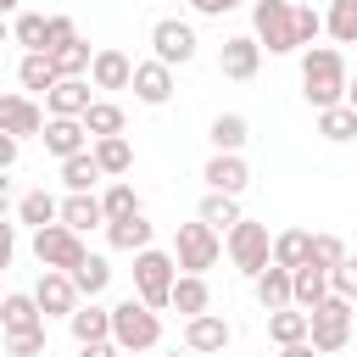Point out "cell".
<instances>
[{"instance_id":"6da1fadb","label":"cell","mask_w":357,"mask_h":357,"mask_svg":"<svg viewBox=\"0 0 357 357\" xmlns=\"http://www.w3.org/2000/svg\"><path fill=\"white\" fill-rule=\"evenodd\" d=\"M346 84H351V73H346V56L335 45H307L301 50V95H307L312 112L340 106L346 100Z\"/></svg>"},{"instance_id":"7a4b0ae2","label":"cell","mask_w":357,"mask_h":357,"mask_svg":"<svg viewBox=\"0 0 357 357\" xmlns=\"http://www.w3.org/2000/svg\"><path fill=\"white\" fill-rule=\"evenodd\" d=\"M112 340L123 346V357H139V351L162 346V318H156V307H145L139 296H123V301L112 307Z\"/></svg>"},{"instance_id":"3957f363","label":"cell","mask_w":357,"mask_h":357,"mask_svg":"<svg viewBox=\"0 0 357 357\" xmlns=\"http://www.w3.org/2000/svg\"><path fill=\"white\" fill-rule=\"evenodd\" d=\"M351 307H357V301H346V296H335V290H329V296L307 312V318H312L307 340H312V351H318V357H329V351H340V346L351 340V324H357V312H351Z\"/></svg>"},{"instance_id":"277c9868","label":"cell","mask_w":357,"mask_h":357,"mask_svg":"<svg viewBox=\"0 0 357 357\" xmlns=\"http://www.w3.org/2000/svg\"><path fill=\"white\" fill-rule=\"evenodd\" d=\"M173 279H178L173 251H156V245L134 251V296H139L145 307H167V301H173Z\"/></svg>"},{"instance_id":"5b68a950","label":"cell","mask_w":357,"mask_h":357,"mask_svg":"<svg viewBox=\"0 0 357 357\" xmlns=\"http://www.w3.org/2000/svg\"><path fill=\"white\" fill-rule=\"evenodd\" d=\"M251 28H257V45H262L268 56L301 50V39H296V6H290V0H257V6H251Z\"/></svg>"},{"instance_id":"8992f818","label":"cell","mask_w":357,"mask_h":357,"mask_svg":"<svg viewBox=\"0 0 357 357\" xmlns=\"http://www.w3.org/2000/svg\"><path fill=\"white\" fill-rule=\"evenodd\" d=\"M218 257H223V234L212 229V223H178V234H173V262H178V273H206V268H218Z\"/></svg>"},{"instance_id":"52a82bcc","label":"cell","mask_w":357,"mask_h":357,"mask_svg":"<svg viewBox=\"0 0 357 357\" xmlns=\"http://www.w3.org/2000/svg\"><path fill=\"white\" fill-rule=\"evenodd\" d=\"M223 251H229V262H234L245 279H257V273L268 268V257H273V234H268V223L240 218V223L223 234Z\"/></svg>"},{"instance_id":"ba28073f","label":"cell","mask_w":357,"mask_h":357,"mask_svg":"<svg viewBox=\"0 0 357 357\" xmlns=\"http://www.w3.org/2000/svg\"><path fill=\"white\" fill-rule=\"evenodd\" d=\"M84 234L78 229H67L61 218L56 223H45V229H33V262L39 268H61V273H73L78 262H84Z\"/></svg>"},{"instance_id":"9c48e42d","label":"cell","mask_w":357,"mask_h":357,"mask_svg":"<svg viewBox=\"0 0 357 357\" xmlns=\"http://www.w3.org/2000/svg\"><path fill=\"white\" fill-rule=\"evenodd\" d=\"M195 50H201L195 22H184V17H156V22H151V56H156V61L184 67V61H195Z\"/></svg>"},{"instance_id":"30bf717a","label":"cell","mask_w":357,"mask_h":357,"mask_svg":"<svg viewBox=\"0 0 357 357\" xmlns=\"http://www.w3.org/2000/svg\"><path fill=\"white\" fill-rule=\"evenodd\" d=\"M257 67H262V45H257V33H229L223 50H218V73L234 78V84H245V78H257Z\"/></svg>"},{"instance_id":"8fae6325","label":"cell","mask_w":357,"mask_h":357,"mask_svg":"<svg viewBox=\"0 0 357 357\" xmlns=\"http://www.w3.org/2000/svg\"><path fill=\"white\" fill-rule=\"evenodd\" d=\"M33 301H39V312H45V318H73V307H78V284H73V273L45 268V273H39V284H33Z\"/></svg>"},{"instance_id":"7c38bea8","label":"cell","mask_w":357,"mask_h":357,"mask_svg":"<svg viewBox=\"0 0 357 357\" xmlns=\"http://www.w3.org/2000/svg\"><path fill=\"white\" fill-rule=\"evenodd\" d=\"M234 340V329H229V318L223 312H195V318H184V346L195 351V357H212V351H223Z\"/></svg>"},{"instance_id":"4fadbf2b","label":"cell","mask_w":357,"mask_h":357,"mask_svg":"<svg viewBox=\"0 0 357 357\" xmlns=\"http://www.w3.org/2000/svg\"><path fill=\"white\" fill-rule=\"evenodd\" d=\"M128 89H134L139 106H167V100H173V67L156 61V56H151V61H134V84H128Z\"/></svg>"},{"instance_id":"5bb4252c","label":"cell","mask_w":357,"mask_h":357,"mask_svg":"<svg viewBox=\"0 0 357 357\" xmlns=\"http://www.w3.org/2000/svg\"><path fill=\"white\" fill-rule=\"evenodd\" d=\"M201 178H206V190L240 195V190L251 184V167H245V156H240V151H212V156H206V167H201Z\"/></svg>"},{"instance_id":"9a60e30c","label":"cell","mask_w":357,"mask_h":357,"mask_svg":"<svg viewBox=\"0 0 357 357\" xmlns=\"http://www.w3.org/2000/svg\"><path fill=\"white\" fill-rule=\"evenodd\" d=\"M45 151L56 156V162H67V156H78V151H89V128H84V117H45Z\"/></svg>"},{"instance_id":"2e32d148","label":"cell","mask_w":357,"mask_h":357,"mask_svg":"<svg viewBox=\"0 0 357 357\" xmlns=\"http://www.w3.org/2000/svg\"><path fill=\"white\" fill-rule=\"evenodd\" d=\"M0 134H17V139L45 134V106H33L28 95H0Z\"/></svg>"},{"instance_id":"e0dca14e","label":"cell","mask_w":357,"mask_h":357,"mask_svg":"<svg viewBox=\"0 0 357 357\" xmlns=\"http://www.w3.org/2000/svg\"><path fill=\"white\" fill-rule=\"evenodd\" d=\"M89 78H56L45 89V117H84L89 112Z\"/></svg>"},{"instance_id":"ac0fdd59","label":"cell","mask_w":357,"mask_h":357,"mask_svg":"<svg viewBox=\"0 0 357 357\" xmlns=\"http://www.w3.org/2000/svg\"><path fill=\"white\" fill-rule=\"evenodd\" d=\"M89 84H95V89H128V84H134V61H128L117 45H100L95 61H89Z\"/></svg>"},{"instance_id":"d6986e66","label":"cell","mask_w":357,"mask_h":357,"mask_svg":"<svg viewBox=\"0 0 357 357\" xmlns=\"http://www.w3.org/2000/svg\"><path fill=\"white\" fill-rule=\"evenodd\" d=\"M61 223L78 229V234L106 229V206H100V195H95V190H67V201H61Z\"/></svg>"},{"instance_id":"ffe728a7","label":"cell","mask_w":357,"mask_h":357,"mask_svg":"<svg viewBox=\"0 0 357 357\" xmlns=\"http://www.w3.org/2000/svg\"><path fill=\"white\" fill-rule=\"evenodd\" d=\"M324 296H329V268H318L312 257H307L301 268H290V301H296L301 312H312Z\"/></svg>"},{"instance_id":"44dd1931","label":"cell","mask_w":357,"mask_h":357,"mask_svg":"<svg viewBox=\"0 0 357 357\" xmlns=\"http://www.w3.org/2000/svg\"><path fill=\"white\" fill-rule=\"evenodd\" d=\"M67 329H73L78 346H84V340H112V307H100V301H78L73 318H67Z\"/></svg>"},{"instance_id":"7402d4cb","label":"cell","mask_w":357,"mask_h":357,"mask_svg":"<svg viewBox=\"0 0 357 357\" xmlns=\"http://www.w3.org/2000/svg\"><path fill=\"white\" fill-rule=\"evenodd\" d=\"M106 240H112V251H145L151 240H156V229H151V218L145 212H134V218H117V223H106Z\"/></svg>"},{"instance_id":"603a6c76","label":"cell","mask_w":357,"mask_h":357,"mask_svg":"<svg viewBox=\"0 0 357 357\" xmlns=\"http://www.w3.org/2000/svg\"><path fill=\"white\" fill-rule=\"evenodd\" d=\"M178 318H195V312H206L212 307V290H206V273H178L173 279V301H167Z\"/></svg>"},{"instance_id":"cb8c5ba5","label":"cell","mask_w":357,"mask_h":357,"mask_svg":"<svg viewBox=\"0 0 357 357\" xmlns=\"http://www.w3.org/2000/svg\"><path fill=\"white\" fill-rule=\"evenodd\" d=\"M251 284H257V301H262V312H279V307H296V301H290V268H279V262H268V268H262V273H257Z\"/></svg>"},{"instance_id":"d4e9b609","label":"cell","mask_w":357,"mask_h":357,"mask_svg":"<svg viewBox=\"0 0 357 357\" xmlns=\"http://www.w3.org/2000/svg\"><path fill=\"white\" fill-rule=\"evenodd\" d=\"M195 218H201V223H212L218 234H229V229L240 223V195H223V190H206V195H201V206H195Z\"/></svg>"},{"instance_id":"484cf974","label":"cell","mask_w":357,"mask_h":357,"mask_svg":"<svg viewBox=\"0 0 357 357\" xmlns=\"http://www.w3.org/2000/svg\"><path fill=\"white\" fill-rule=\"evenodd\" d=\"M33 324H45L33 290H11V296H0V329H33Z\"/></svg>"},{"instance_id":"4316f807","label":"cell","mask_w":357,"mask_h":357,"mask_svg":"<svg viewBox=\"0 0 357 357\" xmlns=\"http://www.w3.org/2000/svg\"><path fill=\"white\" fill-rule=\"evenodd\" d=\"M206 139H212V151H245L251 123H245L240 112H218V117H212V128H206Z\"/></svg>"},{"instance_id":"83f0119b","label":"cell","mask_w":357,"mask_h":357,"mask_svg":"<svg viewBox=\"0 0 357 357\" xmlns=\"http://www.w3.org/2000/svg\"><path fill=\"white\" fill-rule=\"evenodd\" d=\"M89 151H95V162H100V173H106V178H123V173L134 167V145H128L123 134H106V139H95Z\"/></svg>"},{"instance_id":"f1b7e54d","label":"cell","mask_w":357,"mask_h":357,"mask_svg":"<svg viewBox=\"0 0 357 357\" xmlns=\"http://www.w3.org/2000/svg\"><path fill=\"white\" fill-rule=\"evenodd\" d=\"M307 329H312V318H307L301 307L268 312V340H273V346H296V340H307Z\"/></svg>"},{"instance_id":"f546056e","label":"cell","mask_w":357,"mask_h":357,"mask_svg":"<svg viewBox=\"0 0 357 357\" xmlns=\"http://www.w3.org/2000/svg\"><path fill=\"white\" fill-rule=\"evenodd\" d=\"M56 78H61V73H56V61H50L45 50H22V61H17V84H22V89H39V95H45Z\"/></svg>"},{"instance_id":"4dcf8cb0","label":"cell","mask_w":357,"mask_h":357,"mask_svg":"<svg viewBox=\"0 0 357 357\" xmlns=\"http://www.w3.org/2000/svg\"><path fill=\"white\" fill-rule=\"evenodd\" d=\"M84 128H89V139H106V134H123V128H128V117H123V106H117V100H89Z\"/></svg>"},{"instance_id":"1f68e13d","label":"cell","mask_w":357,"mask_h":357,"mask_svg":"<svg viewBox=\"0 0 357 357\" xmlns=\"http://www.w3.org/2000/svg\"><path fill=\"white\" fill-rule=\"evenodd\" d=\"M17 218H22L28 229H45V223H56V218H61V201H56L50 190H28V195L17 201Z\"/></svg>"},{"instance_id":"d6a6232c","label":"cell","mask_w":357,"mask_h":357,"mask_svg":"<svg viewBox=\"0 0 357 357\" xmlns=\"http://www.w3.org/2000/svg\"><path fill=\"white\" fill-rule=\"evenodd\" d=\"M312 257V234L307 229H284V234H273V257L268 262H279V268H301Z\"/></svg>"},{"instance_id":"836d02e7","label":"cell","mask_w":357,"mask_h":357,"mask_svg":"<svg viewBox=\"0 0 357 357\" xmlns=\"http://www.w3.org/2000/svg\"><path fill=\"white\" fill-rule=\"evenodd\" d=\"M73 284H78V296H89V301H95V296L112 284V262H106V257H95V251H84V262L73 268Z\"/></svg>"},{"instance_id":"e575fe53","label":"cell","mask_w":357,"mask_h":357,"mask_svg":"<svg viewBox=\"0 0 357 357\" xmlns=\"http://www.w3.org/2000/svg\"><path fill=\"white\" fill-rule=\"evenodd\" d=\"M318 134L329 139V145H346V139H357V112L340 100V106H324L318 112Z\"/></svg>"},{"instance_id":"d590c367","label":"cell","mask_w":357,"mask_h":357,"mask_svg":"<svg viewBox=\"0 0 357 357\" xmlns=\"http://www.w3.org/2000/svg\"><path fill=\"white\" fill-rule=\"evenodd\" d=\"M324 33H329L335 45H357V0H329Z\"/></svg>"},{"instance_id":"8d00e7d4","label":"cell","mask_w":357,"mask_h":357,"mask_svg":"<svg viewBox=\"0 0 357 357\" xmlns=\"http://www.w3.org/2000/svg\"><path fill=\"white\" fill-rule=\"evenodd\" d=\"M106 173H100V162H95V151H78V156H67L61 162V184L67 190H95Z\"/></svg>"},{"instance_id":"74e56055","label":"cell","mask_w":357,"mask_h":357,"mask_svg":"<svg viewBox=\"0 0 357 357\" xmlns=\"http://www.w3.org/2000/svg\"><path fill=\"white\" fill-rule=\"evenodd\" d=\"M50 61H56V73H61V78H84V73H89V61H95V50H89V39L78 33L73 45L50 50Z\"/></svg>"},{"instance_id":"f35d334b","label":"cell","mask_w":357,"mask_h":357,"mask_svg":"<svg viewBox=\"0 0 357 357\" xmlns=\"http://www.w3.org/2000/svg\"><path fill=\"white\" fill-rule=\"evenodd\" d=\"M100 206H106V223H117V218H134V212H139V195H134V184L112 178L106 195H100Z\"/></svg>"},{"instance_id":"ab89813d","label":"cell","mask_w":357,"mask_h":357,"mask_svg":"<svg viewBox=\"0 0 357 357\" xmlns=\"http://www.w3.org/2000/svg\"><path fill=\"white\" fill-rule=\"evenodd\" d=\"M45 33H50V17H39V11H22V17L11 22V39H17L22 50H45Z\"/></svg>"},{"instance_id":"60d3db41","label":"cell","mask_w":357,"mask_h":357,"mask_svg":"<svg viewBox=\"0 0 357 357\" xmlns=\"http://www.w3.org/2000/svg\"><path fill=\"white\" fill-rule=\"evenodd\" d=\"M45 351V324L33 329H6V357H39Z\"/></svg>"},{"instance_id":"b9f144b4","label":"cell","mask_w":357,"mask_h":357,"mask_svg":"<svg viewBox=\"0 0 357 357\" xmlns=\"http://www.w3.org/2000/svg\"><path fill=\"white\" fill-rule=\"evenodd\" d=\"M329 290H335V296H346V301H357V257H351V251L329 268Z\"/></svg>"},{"instance_id":"7bdbcfd3","label":"cell","mask_w":357,"mask_h":357,"mask_svg":"<svg viewBox=\"0 0 357 357\" xmlns=\"http://www.w3.org/2000/svg\"><path fill=\"white\" fill-rule=\"evenodd\" d=\"M340 257H346V240L340 234H312V262L318 268H335Z\"/></svg>"},{"instance_id":"ee69618b","label":"cell","mask_w":357,"mask_h":357,"mask_svg":"<svg viewBox=\"0 0 357 357\" xmlns=\"http://www.w3.org/2000/svg\"><path fill=\"white\" fill-rule=\"evenodd\" d=\"M318 33H324V11H312V6H296V39H301V50H307Z\"/></svg>"},{"instance_id":"f6af8a7d","label":"cell","mask_w":357,"mask_h":357,"mask_svg":"<svg viewBox=\"0 0 357 357\" xmlns=\"http://www.w3.org/2000/svg\"><path fill=\"white\" fill-rule=\"evenodd\" d=\"M73 39H78V22L56 11V17H50V33H45V56H50V50H61V45H73Z\"/></svg>"},{"instance_id":"bcb514c9","label":"cell","mask_w":357,"mask_h":357,"mask_svg":"<svg viewBox=\"0 0 357 357\" xmlns=\"http://www.w3.org/2000/svg\"><path fill=\"white\" fill-rule=\"evenodd\" d=\"M11 257H17V223H6V218H0V273L11 268Z\"/></svg>"},{"instance_id":"7dc6e473","label":"cell","mask_w":357,"mask_h":357,"mask_svg":"<svg viewBox=\"0 0 357 357\" xmlns=\"http://www.w3.org/2000/svg\"><path fill=\"white\" fill-rule=\"evenodd\" d=\"M17 156H22V139H17V134H0V173H11Z\"/></svg>"},{"instance_id":"c3c4849f","label":"cell","mask_w":357,"mask_h":357,"mask_svg":"<svg viewBox=\"0 0 357 357\" xmlns=\"http://www.w3.org/2000/svg\"><path fill=\"white\" fill-rule=\"evenodd\" d=\"M234 6H240V0H190V11H195V17H229Z\"/></svg>"},{"instance_id":"681fc988","label":"cell","mask_w":357,"mask_h":357,"mask_svg":"<svg viewBox=\"0 0 357 357\" xmlns=\"http://www.w3.org/2000/svg\"><path fill=\"white\" fill-rule=\"evenodd\" d=\"M78 357H123V346H117V340H84Z\"/></svg>"},{"instance_id":"f907efd6","label":"cell","mask_w":357,"mask_h":357,"mask_svg":"<svg viewBox=\"0 0 357 357\" xmlns=\"http://www.w3.org/2000/svg\"><path fill=\"white\" fill-rule=\"evenodd\" d=\"M279 357H318L312 340H296V346H279Z\"/></svg>"},{"instance_id":"816d5d0a","label":"cell","mask_w":357,"mask_h":357,"mask_svg":"<svg viewBox=\"0 0 357 357\" xmlns=\"http://www.w3.org/2000/svg\"><path fill=\"white\" fill-rule=\"evenodd\" d=\"M6 206H11V178L0 173V218H6Z\"/></svg>"},{"instance_id":"f5cc1de1","label":"cell","mask_w":357,"mask_h":357,"mask_svg":"<svg viewBox=\"0 0 357 357\" xmlns=\"http://www.w3.org/2000/svg\"><path fill=\"white\" fill-rule=\"evenodd\" d=\"M346 106H351V112H357V78H351V84H346Z\"/></svg>"},{"instance_id":"db71d44e","label":"cell","mask_w":357,"mask_h":357,"mask_svg":"<svg viewBox=\"0 0 357 357\" xmlns=\"http://www.w3.org/2000/svg\"><path fill=\"white\" fill-rule=\"evenodd\" d=\"M17 6H22V0H0V17H11V11H17Z\"/></svg>"},{"instance_id":"11a10c76","label":"cell","mask_w":357,"mask_h":357,"mask_svg":"<svg viewBox=\"0 0 357 357\" xmlns=\"http://www.w3.org/2000/svg\"><path fill=\"white\" fill-rule=\"evenodd\" d=\"M6 39H11V22H6V17H0V45H6Z\"/></svg>"},{"instance_id":"9f6ffc18","label":"cell","mask_w":357,"mask_h":357,"mask_svg":"<svg viewBox=\"0 0 357 357\" xmlns=\"http://www.w3.org/2000/svg\"><path fill=\"white\" fill-rule=\"evenodd\" d=\"M167 357H195V351H190V346H184V351H167Z\"/></svg>"},{"instance_id":"6f0895ef","label":"cell","mask_w":357,"mask_h":357,"mask_svg":"<svg viewBox=\"0 0 357 357\" xmlns=\"http://www.w3.org/2000/svg\"><path fill=\"white\" fill-rule=\"evenodd\" d=\"M351 50H357V45H351Z\"/></svg>"}]
</instances>
